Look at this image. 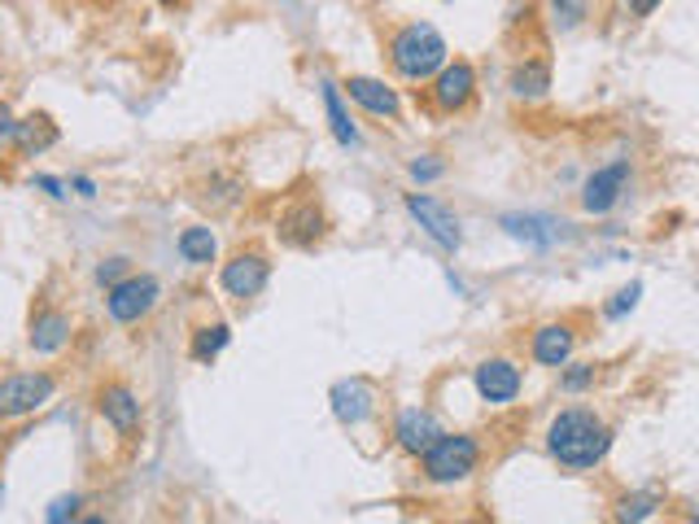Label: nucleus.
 <instances>
[{"label": "nucleus", "mask_w": 699, "mask_h": 524, "mask_svg": "<svg viewBox=\"0 0 699 524\" xmlns=\"http://www.w3.org/2000/svg\"><path fill=\"white\" fill-rule=\"evenodd\" d=\"M97 411L115 424V433H136L140 428V397L127 390V385H106V390L97 393Z\"/></svg>", "instance_id": "obj_18"}, {"label": "nucleus", "mask_w": 699, "mask_h": 524, "mask_svg": "<svg viewBox=\"0 0 699 524\" xmlns=\"http://www.w3.org/2000/svg\"><path fill=\"white\" fill-rule=\"evenodd\" d=\"M407 215L424 228V237L429 241H438L442 250H460L464 245V228H460V215L451 210V206H442L438 197H429V193H407Z\"/></svg>", "instance_id": "obj_5"}, {"label": "nucleus", "mask_w": 699, "mask_h": 524, "mask_svg": "<svg viewBox=\"0 0 699 524\" xmlns=\"http://www.w3.org/2000/svg\"><path fill=\"white\" fill-rule=\"evenodd\" d=\"M158 293H162V284L153 275H122L118 284H110L106 310L115 324H140L158 306Z\"/></svg>", "instance_id": "obj_6"}, {"label": "nucleus", "mask_w": 699, "mask_h": 524, "mask_svg": "<svg viewBox=\"0 0 699 524\" xmlns=\"http://www.w3.org/2000/svg\"><path fill=\"white\" fill-rule=\"evenodd\" d=\"M228 341H233L228 324H206V328H197V337H193V359H197V363H215Z\"/></svg>", "instance_id": "obj_23"}, {"label": "nucleus", "mask_w": 699, "mask_h": 524, "mask_svg": "<svg viewBox=\"0 0 699 524\" xmlns=\"http://www.w3.org/2000/svg\"><path fill=\"white\" fill-rule=\"evenodd\" d=\"M75 193H79V197H97V184H93L88 175H75Z\"/></svg>", "instance_id": "obj_34"}, {"label": "nucleus", "mask_w": 699, "mask_h": 524, "mask_svg": "<svg viewBox=\"0 0 699 524\" xmlns=\"http://www.w3.org/2000/svg\"><path fill=\"white\" fill-rule=\"evenodd\" d=\"M578 350V332L569 324H542L534 337H529V354L538 368H564Z\"/></svg>", "instance_id": "obj_13"}, {"label": "nucleus", "mask_w": 699, "mask_h": 524, "mask_svg": "<svg viewBox=\"0 0 699 524\" xmlns=\"http://www.w3.org/2000/svg\"><path fill=\"white\" fill-rule=\"evenodd\" d=\"M656 507H660V494L643 490V494H625L621 507H616V516L621 521H647V516H656Z\"/></svg>", "instance_id": "obj_24"}, {"label": "nucleus", "mask_w": 699, "mask_h": 524, "mask_svg": "<svg viewBox=\"0 0 699 524\" xmlns=\"http://www.w3.org/2000/svg\"><path fill=\"white\" fill-rule=\"evenodd\" d=\"M621 4H625V9L634 13V18H647V13H652V9L660 4V0H621Z\"/></svg>", "instance_id": "obj_33"}, {"label": "nucleus", "mask_w": 699, "mask_h": 524, "mask_svg": "<svg viewBox=\"0 0 699 524\" xmlns=\"http://www.w3.org/2000/svg\"><path fill=\"white\" fill-rule=\"evenodd\" d=\"M79 507H84V499H79V494H62V499H57V503L44 512V521H49V524L75 521V516H79Z\"/></svg>", "instance_id": "obj_28"}, {"label": "nucleus", "mask_w": 699, "mask_h": 524, "mask_svg": "<svg viewBox=\"0 0 699 524\" xmlns=\"http://www.w3.org/2000/svg\"><path fill=\"white\" fill-rule=\"evenodd\" d=\"M442 175H447V162H438L433 153L411 162V179H420V184H433V179H442Z\"/></svg>", "instance_id": "obj_29"}, {"label": "nucleus", "mask_w": 699, "mask_h": 524, "mask_svg": "<svg viewBox=\"0 0 699 524\" xmlns=\"http://www.w3.org/2000/svg\"><path fill=\"white\" fill-rule=\"evenodd\" d=\"M158 4H166V9H175V4H184V0H158Z\"/></svg>", "instance_id": "obj_35"}, {"label": "nucleus", "mask_w": 699, "mask_h": 524, "mask_svg": "<svg viewBox=\"0 0 699 524\" xmlns=\"http://www.w3.org/2000/svg\"><path fill=\"white\" fill-rule=\"evenodd\" d=\"M481 463V446L476 437L467 433H442L424 455H420V468H424V481L433 485H460L476 472Z\"/></svg>", "instance_id": "obj_3"}, {"label": "nucleus", "mask_w": 699, "mask_h": 524, "mask_svg": "<svg viewBox=\"0 0 699 524\" xmlns=\"http://www.w3.org/2000/svg\"><path fill=\"white\" fill-rule=\"evenodd\" d=\"M625 193H630V162L621 157V162L599 166L582 184V210L585 215H612Z\"/></svg>", "instance_id": "obj_8"}, {"label": "nucleus", "mask_w": 699, "mask_h": 524, "mask_svg": "<svg viewBox=\"0 0 699 524\" xmlns=\"http://www.w3.org/2000/svg\"><path fill=\"white\" fill-rule=\"evenodd\" d=\"M476 393H481V402H490V406H507V402H516V393L525 385V376H520V368L512 363V359H485V363H476Z\"/></svg>", "instance_id": "obj_10"}, {"label": "nucleus", "mask_w": 699, "mask_h": 524, "mask_svg": "<svg viewBox=\"0 0 699 524\" xmlns=\"http://www.w3.org/2000/svg\"><path fill=\"white\" fill-rule=\"evenodd\" d=\"M0 503H4V481H0Z\"/></svg>", "instance_id": "obj_36"}, {"label": "nucleus", "mask_w": 699, "mask_h": 524, "mask_svg": "<svg viewBox=\"0 0 699 524\" xmlns=\"http://www.w3.org/2000/svg\"><path fill=\"white\" fill-rule=\"evenodd\" d=\"M547 92H551V66H547L542 57H534V62H525V66L512 70V97H520V101H542Z\"/></svg>", "instance_id": "obj_20"}, {"label": "nucleus", "mask_w": 699, "mask_h": 524, "mask_svg": "<svg viewBox=\"0 0 699 524\" xmlns=\"http://www.w3.org/2000/svg\"><path fill=\"white\" fill-rule=\"evenodd\" d=\"M503 228H507V237H516L534 250H551L564 237V223H556L551 215H503Z\"/></svg>", "instance_id": "obj_15"}, {"label": "nucleus", "mask_w": 699, "mask_h": 524, "mask_svg": "<svg viewBox=\"0 0 699 524\" xmlns=\"http://www.w3.org/2000/svg\"><path fill=\"white\" fill-rule=\"evenodd\" d=\"M346 97L358 106V110H367L372 119H385V123H394V119H398V110H402L398 92H394L385 79H367V75H350Z\"/></svg>", "instance_id": "obj_12"}, {"label": "nucleus", "mask_w": 699, "mask_h": 524, "mask_svg": "<svg viewBox=\"0 0 699 524\" xmlns=\"http://www.w3.org/2000/svg\"><path fill=\"white\" fill-rule=\"evenodd\" d=\"M389 66L407 84H429L447 66V40L429 22H407L389 35Z\"/></svg>", "instance_id": "obj_2"}, {"label": "nucleus", "mask_w": 699, "mask_h": 524, "mask_svg": "<svg viewBox=\"0 0 699 524\" xmlns=\"http://www.w3.org/2000/svg\"><path fill=\"white\" fill-rule=\"evenodd\" d=\"M57 381L49 372H13L0 381V419H26L40 406H49Z\"/></svg>", "instance_id": "obj_4"}, {"label": "nucleus", "mask_w": 699, "mask_h": 524, "mask_svg": "<svg viewBox=\"0 0 699 524\" xmlns=\"http://www.w3.org/2000/svg\"><path fill=\"white\" fill-rule=\"evenodd\" d=\"M13 131H18V119H13V110L0 101V149L13 144Z\"/></svg>", "instance_id": "obj_31"}, {"label": "nucleus", "mask_w": 699, "mask_h": 524, "mask_svg": "<svg viewBox=\"0 0 699 524\" xmlns=\"http://www.w3.org/2000/svg\"><path fill=\"white\" fill-rule=\"evenodd\" d=\"M35 184H40L49 197H57V201L66 197V184H62V179H53V175H35Z\"/></svg>", "instance_id": "obj_32"}, {"label": "nucleus", "mask_w": 699, "mask_h": 524, "mask_svg": "<svg viewBox=\"0 0 699 524\" xmlns=\"http://www.w3.org/2000/svg\"><path fill=\"white\" fill-rule=\"evenodd\" d=\"M476 97V70L467 62H447L438 75H433V88H429V101L438 114H464Z\"/></svg>", "instance_id": "obj_7"}, {"label": "nucleus", "mask_w": 699, "mask_h": 524, "mask_svg": "<svg viewBox=\"0 0 699 524\" xmlns=\"http://www.w3.org/2000/svg\"><path fill=\"white\" fill-rule=\"evenodd\" d=\"M547 450H551V459H556L560 468L590 472V468H599V463L607 459V450H612V428H607L594 411H585V406H564V411L547 424Z\"/></svg>", "instance_id": "obj_1"}, {"label": "nucleus", "mask_w": 699, "mask_h": 524, "mask_svg": "<svg viewBox=\"0 0 699 524\" xmlns=\"http://www.w3.org/2000/svg\"><path fill=\"white\" fill-rule=\"evenodd\" d=\"M638 297H643V284L634 280V284H625V288H621V293H616V297L603 306V315H607V319H625V315L638 306Z\"/></svg>", "instance_id": "obj_27"}, {"label": "nucleus", "mask_w": 699, "mask_h": 524, "mask_svg": "<svg viewBox=\"0 0 699 524\" xmlns=\"http://www.w3.org/2000/svg\"><path fill=\"white\" fill-rule=\"evenodd\" d=\"M26 341H31L35 354H57V350L71 341V315H66V310H49V306L35 310V315H31V337H26Z\"/></svg>", "instance_id": "obj_17"}, {"label": "nucleus", "mask_w": 699, "mask_h": 524, "mask_svg": "<svg viewBox=\"0 0 699 524\" xmlns=\"http://www.w3.org/2000/svg\"><path fill=\"white\" fill-rule=\"evenodd\" d=\"M215 254H219V241H215L211 228H184L180 232V259L184 262L206 266V262H215Z\"/></svg>", "instance_id": "obj_22"}, {"label": "nucleus", "mask_w": 699, "mask_h": 524, "mask_svg": "<svg viewBox=\"0 0 699 524\" xmlns=\"http://www.w3.org/2000/svg\"><path fill=\"white\" fill-rule=\"evenodd\" d=\"M13 144L22 157H40L44 149L57 144V123L49 114H31V119H18V131H13Z\"/></svg>", "instance_id": "obj_19"}, {"label": "nucleus", "mask_w": 699, "mask_h": 524, "mask_svg": "<svg viewBox=\"0 0 699 524\" xmlns=\"http://www.w3.org/2000/svg\"><path fill=\"white\" fill-rule=\"evenodd\" d=\"M551 13H556L560 31H573L590 18V0H551Z\"/></svg>", "instance_id": "obj_25"}, {"label": "nucleus", "mask_w": 699, "mask_h": 524, "mask_svg": "<svg viewBox=\"0 0 699 524\" xmlns=\"http://www.w3.org/2000/svg\"><path fill=\"white\" fill-rule=\"evenodd\" d=\"M320 92H324V114H329V128H333V135H337V144H358V128H354L346 101H342V88L324 79Z\"/></svg>", "instance_id": "obj_21"}, {"label": "nucleus", "mask_w": 699, "mask_h": 524, "mask_svg": "<svg viewBox=\"0 0 699 524\" xmlns=\"http://www.w3.org/2000/svg\"><path fill=\"white\" fill-rule=\"evenodd\" d=\"M394 437H398V446H402L407 455H416V459H420V455H424V450L442 437V428H438V419H433L429 411H416V406H411V411H402V415H398Z\"/></svg>", "instance_id": "obj_16"}, {"label": "nucleus", "mask_w": 699, "mask_h": 524, "mask_svg": "<svg viewBox=\"0 0 699 524\" xmlns=\"http://www.w3.org/2000/svg\"><path fill=\"white\" fill-rule=\"evenodd\" d=\"M267 280H271V262L262 259L258 250H245V254H236L233 262H224V271H219V284H224V293L236 297V302H249V297H258L262 288H267Z\"/></svg>", "instance_id": "obj_9"}, {"label": "nucleus", "mask_w": 699, "mask_h": 524, "mask_svg": "<svg viewBox=\"0 0 699 524\" xmlns=\"http://www.w3.org/2000/svg\"><path fill=\"white\" fill-rule=\"evenodd\" d=\"M372 411H376V390L363 376H350V381L333 385V415L342 424H363Z\"/></svg>", "instance_id": "obj_14"}, {"label": "nucleus", "mask_w": 699, "mask_h": 524, "mask_svg": "<svg viewBox=\"0 0 699 524\" xmlns=\"http://www.w3.org/2000/svg\"><path fill=\"white\" fill-rule=\"evenodd\" d=\"M594 363H564L560 368V390L564 393H582V390H590L594 385Z\"/></svg>", "instance_id": "obj_26"}, {"label": "nucleus", "mask_w": 699, "mask_h": 524, "mask_svg": "<svg viewBox=\"0 0 699 524\" xmlns=\"http://www.w3.org/2000/svg\"><path fill=\"white\" fill-rule=\"evenodd\" d=\"M280 241L284 245H293V250H311L324 232H329V219H324V210L315 206V201H298V206H289L284 215H280Z\"/></svg>", "instance_id": "obj_11"}, {"label": "nucleus", "mask_w": 699, "mask_h": 524, "mask_svg": "<svg viewBox=\"0 0 699 524\" xmlns=\"http://www.w3.org/2000/svg\"><path fill=\"white\" fill-rule=\"evenodd\" d=\"M122 275H127V259H110L97 266V280H101V284H118Z\"/></svg>", "instance_id": "obj_30"}]
</instances>
